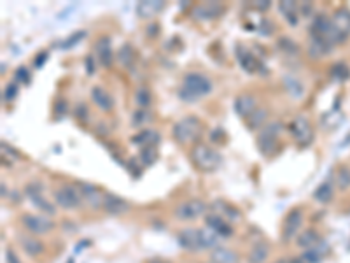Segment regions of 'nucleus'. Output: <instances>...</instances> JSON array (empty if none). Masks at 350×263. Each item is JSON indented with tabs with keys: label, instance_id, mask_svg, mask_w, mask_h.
<instances>
[{
	"label": "nucleus",
	"instance_id": "obj_30",
	"mask_svg": "<svg viewBox=\"0 0 350 263\" xmlns=\"http://www.w3.org/2000/svg\"><path fill=\"white\" fill-rule=\"evenodd\" d=\"M278 9H280V13L284 14V18H286L291 25H296V23H298V16H296L298 6H296V4H294V2H280Z\"/></svg>",
	"mask_w": 350,
	"mask_h": 263
},
{
	"label": "nucleus",
	"instance_id": "obj_18",
	"mask_svg": "<svg viewBox=\"0 0 350 263\" xmlns=\"http://www.w3.org/2000/svg\"><path fill=\"white\" fill-rule=\"evenodd\" d=\"M91 100L96 107H100L102 111H111L112 109V96L103 90L102 86H93L91 88Z\"/></svg>",
	"mask_w": 350,
	"mask_h": 263
},
{
	"label": "nucleus",
	"instance_id": "obj_39",
	"mask_svg": "<svg viewBox=\"0 0 350 263\" xmlns=\"http://www.w3.org/2000/svg\"><path fill=\"white\" fill-rule=\"evenodd\" d=\"M331 74H333V77H336V79H347V77H348V69L345 67L343 63H336V65H333Z\"/></svg>",
	"mask_w": 350,
	"mask_h": 263
},
{
	"label": "nucleus",
	"instance_id": "obj_44",
	"mask_svg": "<svg viewBox=\"0 0 350 263\" xmlns=\"http://www.w3.org/2000/svg\"><path fill=\"white\" fill-rule=\"evenodd\" d=\"M16 77H18V81H21V83H28L30 81V74H28V71H26L25 67H19L18 71H16Z\"/></svg>",
	"mask_w": 350,
	"mask_h": 263
},
{
	"label": "nucleus",
	"instance_id": "obj_12",
	"mask_svg": "<svg viewBox=\"0 0 350 263\" xmlns=\"http://www.w3.org/2000/svg\"><path fill=\"white\" fill-rule=\"evenodd\" d=\"M81 189V195H83V200L86 204H89L93 209L103 206V193L100 191L98 188L95 186V184H89V183H79L77 184Z\"/></svg>",
	"mask_w": 350,
	"mask_h": 263
},
{
	"label": "nucleus",
	"instance_id": "obj_52",
	"mask_svg": "<svg viewBox=\"0 0 350 263\" xmlns=\"http://www.w3.org/2000/svg\"><path fill=\"white\" fill-rule=\"evenodd\" d=\"M289 263H305V261H303V258H294V260H291Z\"/></svg>",
	"mask_w": 350,
	"mask_h": 263
},
{
	"label": "nucleus",
	"instance_id": "obj_31",
	"mask_svg": "<svg viewBox=\"0 0 350 263\" xmlns=\"http://www.w3.org/2000/svg\"><path fill=\"white\" fill-rule=\"evenodd\" d=\"M151 91L147 86H138L137 90H135V104H137V107L140 109H147V107L151 106Z\"/></svg>",
	"mask_w": 350,
	"mask_h": 263
},
{
	"label": "nucleus",
	"instance_id": "obj_1",
	"mask_svg": "<svg viewBox=\"0 0 350 263\" xmlns=\"http://www.w3.org/2000/svg\"><path fill=\"white\" fill-rule=\"evenodd\" d=\"M212 91V83L208 77L201 74H188L182 81V88L179 95L186 100V102H196V98L205 96Z\"/></svg>",
	"mask_w": 350,
	"mask_h": 263
},
{
	"label": "nucleus",
	"instance_id": "obj_47",
	"mask_svg": "<svg viewBox=\"0 0 350 263\" xmlns=\"http://www.w3.org/2000/svg\"><path fill=\"white\" fill-rule=\"evenodd\" d=\"M46 60H48V53H46V51H42L41 55L37 56V60L33 61V65H35V67L39 69V67H42V65H44V61H46Z\"/></svg>",
	"mask_w": 350,
	"mask_h": 263
},
{
	"label": "nucleus",
	"instance_id": "obj_10",
	"mask_svg": "<svg viewBox=\"0 0 350 263\" xmlns=\"http://www.w3.org/2000/svg\"><path fill=\"white\" fill-rule=\"evenodd\" d=\"M301 225H303L301 209H293V211L286 216V221H284V228H282V237L286 239V241H291V239L296 237L298 232L301 230Z\"/></svg>",
	"mask_w": 350,
	"mask_h": 263
},
{
	"label": "nucleus",
	"instance_id": "obj_5",
	"mask_svg": "<svg viewBox=\"0 0 350 263\" xmlns=\"http://www.w3.org/2000/svg\"><path fill=\"white\" fill-rule=\"evenodd\" d=\"M282 132V125L280 123H268L264 125L261 132H259V137H258V148L263 154H271L278 142V135Z\"/></svg>",
	"mask_w": 350,
	"mask_h": 263
},
{
	"label": "nucleus",
	"instance_id": "obj_35",
	"mask_svg": "<svg viewBox=\"0 0 350 263\" xmlns=\"http://www.w3.org/2000/svg\"><path fill=\"white\" fill-rule=\"evenodd\" d=\"M284 83H286V90L289 91L293 96H299L303 95V84L299 83L298 79H293V77H286L284 79Z\"/></svg>",
	"mask_w": 350,
	"mask_h": 263
},
{
	"label": "nucleus",
	"instance_id": "obj_24",
	"mask_svg": "<svg viewBox=\"0 0 350 263\" xmlns=\"http://www.w3.org/2000/svg\"><path fill=\"white\" fill-rule=\"evenodd\" d=\"M163 9V2L159 0H151V2H140L137 6V14L140 18H151Z\"/></svg>",
	"mask_w": 350,
	"mask_h": 263
},
{
	"label": "nucleus",
	"instance_id": "obj_51",
	"mask_svg": "<svg viewBox=\"0 0 350 263\" xmlns=\"http://www.w3.org/2000/svg\"><path fill=\"white\" fill-rule=\"evenodd\" d=\"M156 28H158V25H151L149 26V36H156Z\"/></svg>",
	"mask_w": 350,
	"mask_h": 263
},
{
	"label": "nucleus",
	"instance_id": "obj_14",
	"mask_svg": "<svg viewBox=\"0 0 350 263\" xmlns=\"http://www.w3.org/2000/svg\"><path fill=\"white\" fill-rule=\"evenodd\" d=\"M205 223H207V226L210 228V230L216 232V234L219 235V237H229V235L233 234L231 225H229L228 221H224L223 216L217 214V212L205 216Z\"/></svg>",
	"mask_w": 350,
	"mask_h": 263
},
{
	"label": "nucleus",
	"instance_id": "obj_43",
	"mask_svg": "<svg viewBox=\"0 0 350 263\" xmlns=\"http://www.w3.org/2000/svg\"><path fill=\"white\" fill-rule=\"evenodd\" d=\"M18 95V86L16 84H7L6 90H4V100L6 102H11V100H14Z\"/></svg>",
	"mask_w": 350,
	"mask_h": 263
},
{
	"label": "nucleus",
	"instance_id": "obj_32",
	"mask_svg": "<svg viewBox=\"0 0 350 263\" xmlns=\"http://www.w3.org/2000/svg\"><path fill=\"white\" fill-rule=\"evenodd\" d=\"M158 160V149L156 146H144L142 149H140V161H142L144 165H153L154 161Z\"/></svg>",
	"mask_w": 350,
	"mask_h": 263
},
{
	"label": "nucleus",
	"instance_id": "obj_27",
	"mask_svg": "<svg viewBox=\"0 0 350 263\" xmlns=\"http://www.w3.org/2000/svg\"><path fill=\"white\" fill-rule=\"evenodd\" d=\"M223 11V7L217 6V4L210 2V4H203V6H200L196 11H194V14H196L200 19H214L219 16V13Z\"/></svg>",
	"mask_w": 350,
	"mask_h": 263
},
{
	"label": "nucleus",
	"instance_id": "obj_40",
	"mask_svg": "<svg viewBox=\"0 0 350 263\" xmlns=\"http://www.w3.org/2000/svg\"><path fill=\"white\" fill-rule=\"evenodd\" d=\"M278 46L282 49H286L287 53H296L298 51V46L294 44L291 39H286V37H282V39H278Z\"/></svg>",
	"mask_w": 350,
	"mask_h": 263
},
{
	"label": "nucleus",
	"instance_id": "obj_48",
	"mask_svg": "<svg viewBox=\"0 0 350 263\" xmlns=\"http://www.w3.org/2000/svg\"><path fill=\"white\" fill-rule=\"evenodd\" d=\"M6 260H7V263H21V261L18 260L16 254H14L11 249H7V251H6Z\"/></svg>",
	"mask_w": 350,
	"mask_h": 263
},
{
	"label": "nucleus",
	"instance_id": "obj_4",
	"mask_svg": "<svg viewBox=\"0 0 350 263\" xmlns=\"http://www.w3.org/2000/svg\"><path fill=\"white\" fill-rule=\"evenodd\" d=\"M54 202L63 209H76L83 202V195H81L79 186L74 184H61L54 189Z\"/></svg>",
	"mask_w": 350,
	"mask_h": 263
},
{
	"label": "nucleus",
	"instance_id": "obj_8",
	"mask_svg": "<svg viewBox=\"0 0 350 263\" xmlns=\"http://www.w3.org/2000/svg\"><path fill=\"white\" fill-rule=\"evenodd\" d=\"M25 191H26V195H28L30 202H32L41 212H44V214H48V216L56 214V207H54L48 199H44V195H42V186L39 183H30Z\"/></svg>",
	"mask_w": 350,
	"mask_h": 263
},
{
	"label": "nucleus",
	"instance_id": "obj_25",
	"mask_svg": "<svg viewBox=\"0 0 350 263\" xmlns=\"http://www.w3.org/2000/svg\"><path fill=\"white\" fill-rule=\"evenodd\" d=\"M96 53H98L100 61H102L105 67H109L112 63V51H111V41H109V37H102L96 42Z\"/></svg>",
	"mask_w": 350,
	"mask_h": 263
},
{
	"label": "nucleus",
	"instance_id": "obj_50",
	"mask_svg": "<svg viewBox=\"0 0 350 263\" xmlns=\"http://www.w3.org/2000/svg\"><path fill=\"white\" fill-rule=\"evenodd\" d=\"M147 263H172V261H168V260H163V258H154V260H149Z\"/></svg>",
	"mask_w": 350,
	"mask_h": 263
},
{
	"label": "nucleus",
	"instance_id": "obj_49",
	"mask_svg": "<svg viewBox=\"0 0 350 263\" xmlns=\"http://www.w3.org/2000/svg\"><path fill=\"white\" fill-rule=\"evenodd\" d=\"M301 13L303 14H310V13H312V4H305V6L301 7Z\"/></svg>",
	"mask_w": 350,
	"mask_h": 263
},
{
	"label": "nucleus",
	"instance_id": "obj_33",
	"mask_svg": "<svg viewBox=\"0 0 350 263\" xmlns=\"http://www.w3.org/2000/svg\"><path fill=\"white\" fill-rule=\"evenodd\" d=\"M264 119H266V111L256 109L254 113L247 118V123H249V126H251V130H256V128H263Z\"/></svg>",
	"mask_w": 350,
	"mask_h": 263
},
{
	"label": "nucleus",
	"instance_id": "obj_17",
	"mask_svg": "<svg viewBox=\"0 0 350 263\" xmlns=\"http://www.w3.org/2000/svg\"><path fill=\"white\" fill-rule=\"evenodd\" d=\"M236 55H238V61H240V65H242V69L245 72H249V74H256L258 69L261 67L259 61H258V58L252 55V53H249L247 49L238 48L236 49Z\"/></svg>",
	"mask_w": 350,
	"mask_h": 263
},
{
	"label": "nucleus",
	"instance_id": "obj_41",
	"mask_svg": "<svg viewBox=\"0 0 350 263\" xmlns=\"http://www.w3.org/2000/svg\"><path fill=\"white\" fill-rule=\"evenodd\" d=\"M303 261L305 263H317L321 260V253L317 249H306V253L303 254Z\"/></svg>",
	"mask_w": 350,
	"mask_h": 263
},
{
	"label": "nucleus",
	"instance_id": "obj_6",
	"mask_svg": "<svg viewBox=\"0 0 350 263\" xmlns=\"http://www.w3.org/2000/svg\"><path fill=\"white\" fill-rule=\"evenodd\" d=\"M19 221H21V226L32 235H44L54 228L53 221H49V218L32 214V212H25V214L19 218Z\"/></svg>",
	"mask_w": 350,
	"mask_h": 263
},
{
	"label": "nucleus",
	"instance_id": "obj_34",
	"mask_svg": "<svg viewBox=\"0 0 350 263\" xmlns=\"http://www.w3.org/2000/svg\"><path fill=\"white\" fill-rule=\"evenodd\" d=\"M133 56H135L133 48H131L130 44H123L121 49H119V53H118L119 63L124 65V67H128V65H130L131 61H133Z\"/></svg>",
	"mask_w": 350,
	"mask_h": 263
},
{
	"label": "nucleus",
	"instance_id": "obj_42",
	"mask_svg": "<svg viewBox=\"0 0 350 263\" xmlns=\"http://www.w3.org/2000/svg\"><path fill=\"white\" fill-rule=\"evenodd\" d=\"M65 113H67V100L58 98L54 102V114H56V118H61V116H65Z\"/></svg>",
	"mask_w": 350,
	"mask_h": 263
},
{
	"label": "nucleus",
	"instance_id": "obj_2",
	"mask_svg": "<svg viewBox=\"0 0 350 263\" xmlns=\"http://www.w3.org/2000/svg\"><path fill=\"white\" fill-rule=\"evenodd\" d=\"M201 132H203V123L196 116H186L175 123L172 134L179 144H189L200 137Z\"/></svg>",
	"mask_w": 350,
	"mask_h": 263
},
{
	"label": "nucleus",
	"instance_id": "obj_36",
	"mask_svg": "<svg viewBox=\"0 0 350 263\" xmlns=\"http://www.w3.org/2000/svg\"><path fill=\"white\" fill-rule=\"evenodd\" d=\"M151 119H153V116H151L149 111H146V109H138L137 113H133V116H131V123H133L135 126L147 125Z\"/></svg>",
	"mask_w": 350,
	"mask_h": 263
},
{
	"label": "nucleus",
	"instance_id": "obj_9",
	"mask_svg": "<svg viewBox=\"0 0 350 263\" xmlns=\"http://www.w3.org/2000/svg\"><path fill=\"white\" fill-rule=\"evenodd\" d=\"M18 244L26 256H41L44 253V242L37 239V235L32 234H21L18 235Z\"/></svg>",
	"mask_w": 350,
	"mask_h": 263
},
{
	"label": "nucleus",
	"instance_id": "obj_37",
	"mask_svg": "<svg viewBox=\"0 0 350 263\" xmlns=\"http://www.w3.org/2000/svg\"><path fill=\"white\" fill-rule=\"evenodd\" d=\"M336 184L341 189L350 188V170L348 169H341L340 172L336 174Z\"/></svg>",
	"mask_w": 350,
	"mask_h": 263
},
{
	"label": "nucleus",
	"instance_id": "obj_45",
	"mask_svg": "<svg viewBox=\"0 0 350 263\" xmlns=\"http://www.w3.org/2000/svg\"><path fill=\"white\" fill-rule=\"evenodd\" d=\"M76 118H79V119H86L88 118V109H86V106H84V104H79V106L76 107Z\"/></svg>",
	"mask_w": 350,
	"mask_h": 263
},
{
	"label": "nucleus",
	"instance_id": "obj_23",
	"mask_svg": "<svg viewBox=\"0 0 350 263\" xmlns=\"http://www.w3.org/2000/svg\"><path fill=\"white\" fill-rule=\"evenodd\" d=\"M331 199H333V183L331 181H324L313 191V200L319 204H328L331 202Z\"/></svg>",
	"mask_w": 350,
	"mask_h": 263
},
{
	"label": "nucleus",
	"instance_id": "obj_20",
	"mask_svg": "<svg viewBox=\"0 0 350 263\" xmlns=\"http://www.w3.org/2000/svg\"><path fill=\"white\" fill-rule=\"evenodd\" d=\"M158 141H159V135L156 134L154 130H151V128H144V130H140L137 135H133L131 137V144H135V146H156L158 144Z\"/></svg>",
	"mask_w": 350,
	"mask_h": 263
},
{
	"label": "nucleus",
	"instance_id": "obj_29",
	"mask_svg": "<svg viewBox=\"0 0 350 263\" xmlns=\"http://www.w3.org/2000/svg\"><path fill=\"white\" fill-rule=\"evenodd\" d=\"M331 21L340 32H343L345 36H348V32H350V13L348 11H338Z\"/></svg>",
	"mask_w": 350,
	"mask_h": 263
},
{
	"label": "nucleus",
	"instance_id": "obj_38",
	"mask_svg": "<svg viewBox=\"0 0 350 263\" xmlns=\"http://www.w3.org/2000/svg\"><path fill=\"white\" fill-rule=\"evenodd\" d=\"M84 36H86V32H84V30H81V32H76V34H72V36H70L68 39H65V41L61 42V48H63V49L72 48V46H76L77 42H79L81 39H83Z\"/></svg>",
	"mask_w": 350,
	"mask_h": 263
},
{
	"label": "nucleus",
	"instance_id": "obj_11",
	"mask_svg": "<svg viewBox=\"0 0 350 263\" xmlns=\"http://www.w3.org/2000/svg\"><path fill=\"white\" fill-rule=\"evenodd\" d=\"M289 130H291V134L296 137V141L299 142V144H308L313 137V132H312V128H310V123L306 121L305 118H301V116L291 123Z\"/></svg>",
	"mask_w": 350,
	"mask_h": 263
},
{
	"label": "nucleus",
	"instance_id": "obj_13",
	"mask_svg": "<svg viewBox=\"0 0 350 263\" xmlns=\"http://www.w3.org/2000/svg\"><path fill=\"white\" fill-rule=\"evenodd\" d=\"M102 207L109 212V214H114V216L126 214V212L130 211V204L124 199H121V196L112 195V193H105Z\"/></svg>",
	"mask_w": 350,
	"mask_h": 263
},
{
	"label": "nucleus",
	"instance_id": "obj_22",
	"mask_svg": "<svg viewBox=\"0 0 350 263\" xmlns=\"http://www.w3.org/2000/svg\"><path fill=\"white\" fill-rule=\"evenodd\" d=\"M270 256V246L266 242H258L249 253V261L251 263H264Z\"/></svg>",
	"mask_w": 350,
	"mask_h": 263
},
{
	"label": "nucleus",
	"instance_id": "obj_28",
	"mask_svg": "<svg viewBox=\"0 0 350 263\" xmlns=\"http://www.w3.org/2000/svg\"><path fill=\"white\" fill-rule=\"evenodd\" d=\"M317 242H319V234H317V232L305 230V232H301V234L298 235L296 244L299 247H303V249H313Z\"/></svg>",
	"mask_w": 350,
	"mask_h": 263
},
{
	"label": "nucleus",
	"instance_id": "obj_15",
	"mask_svg": "<svg viewBox=\"0 0 350 263\" xmlns=\"http://www.w3.org/2000/svg\"><path fill=\"white\" fill-rule=\"evenodd\" d=\"M177 241L184 249H189V251L201 249L200 235H198V230H194V228H184L182 232H179Z\"/></svg>",
	"mask_w": 350,
	"mask_h": 263
},
{
	"label": "nucleus",
	"instance_id": "obj_19",
	"mask_svg": "<svg viewBox=\"0 0 350 263\" xmlns=\"http://www.w3.org/2000/svg\"><path fill=\"white\" fill-rule=\"evenodd\" d=\"M235 111L240 116H242V118L247 119L249 116H251L256 111V100H254V96H251V95L238 96V98H236V102H235Z\"/></svg>",
	"mask_w": 350,
	"mask_h": 263
},
{
	"label": "nucleus",
	"instance_id": "obj_16",
	"mask_svg": "<svg viewBox=\"0 0 350 263\" xmlns=\"http://www.w3.org/2000/svg\"><path fill=\"white\" fill-rule=\"evenodd\" d=\"M333 49V42L326 37H312V42L308 46V53L312 58H321L328 55Z\"/></svg>",
	"mask_w": 350,
	"mask_h": 263
},
{
	"label": "nucleus",
	"instance_id": "obj_21",
	"mask_svg": "<svg viewBox=\"0 0 350 263\" xmlns=\"http://www.w3.org/2000/svg\"><path fill=\"white\" fill-rule=\"evenodd\" d=\"M210 263H238V254L226 247H216L210 254Z\"/></svg>",
	"mask_w": 350,
	"mask_h": 263
},
{
	"label": "nucleus",
	"instance_id": "obj_3",
	"mask_svg": "<svg viewBox=\"0 0 350 263\" xmlns=\"http://www.w3.org/2000/svg\"><path fill=\"white\" fill-rule=\"evenodd\" d=\"M191 161L203 172H212L221 165V154L207 144H196L191 149Z\"/></svg>",
	"mask_w": 350,
	"mask_h": 263
},
{
	"label": "nucleus",
	"instance_id": "obj_26",
	"mask_svg": "<svg viewBox=\"0 0 350 263\" xmlns=\"http://www.w3.org/2000/svg\"><path fill=\"white\" fill-rule=\"evenodd\" d=\"M198 235H200V246L203 247V249H207V247H214V249H216L217 242H219V239H221L219 235L214 230H210L208 226L198 230Z\"/></svg>",
	"mask_w": 350,
	"mask_h": 263
},
{
	"label": "nucleus",
	"instance_id": "obj_46",
	"mask_svg": "<svg viewBox=\"0 0 350 263\" xmlns=\"http://www.w3.org/2000/svg\"><path fill=\"white\" fill-rule=\"evenodd\" d=\"M93 72H95V61H93V56L89 55L86 56V74L91 76Z\"/></svg>",
	"mask_w": 350,
	"mask_h": 263
},
{
	"label": "nucleus",
	"instance_id": "obj_7",
	"mask_svg": "<svg viewBox=\"0 0 350 263\" xmlns=\"http://www.w3.org/2000/svg\"><path fill=\"white\" fill-rule=\"evenodd\" d=\"M205 212H207V204L198 199L186 200V202H182L181 206L175 209V216L179 219H184V221H193V219L203 216Z\"/></svg>",
	"mask_w": 350,
	"mask_h": 263
}]
</instances>
